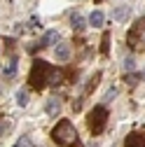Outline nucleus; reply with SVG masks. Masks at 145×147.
Instances as JSON below:
<instances>
[{"instance_id": "nucleus-16", "label": "nucleus", "mask_w": 145, "mask_h": 147, "mask_svg": "<svg viewBox=\"0 0 145 147\" xmlns=\"http://www.w3.org/2000/svg\"><path fill=\"white\" fill-rule=\"evenodd\" d=\"M14 147H33V142H30V138H28V136H24V138H21L19 142L14 145Z\"/></svg>"}, {"instance_id": "nucleus-17", "label": "nucleus", "mask_w": 145, "mask_h": 147, "mask_svg": "<svg viewBox=\"0 0 145 147\" xmlns=\"http://www.w3.org/2000/svg\"><path fill=\"white\" fill-rule=\"evenodd\" d=\"M115 96H117V89L112 86V89H110V91H108V94H105V98H103V103H108V100H112Z\"/></svg>"}, {"instance_id": "nucleus-9", "label": "nucleus", "mask_w": 145, "mask_h": 147, "mask_svg": "<svg viewBox=\"0 0 145 147\" xmlns=\"http://www.w3.org/2000/svg\"><path fill=\"white\" fill-rule=\"evenodd\" d=\"M70 24H72V28H75L77 33H82V30L87 28V21H84V16H82V14H77V12L70 16Z\"/></svg>"}, {"instance_id": "nucleus-8", "label": "nucleus", "mask_w": 145, "mask_h": 147, "mask_svg": "<svg viewBox=\"0 0 145 147\" xmlns=\"http://www.w3.org/2000/svg\"><path fill=\"white\" fill-rule=\"evenodd\" d=\"M45 110H47L49 117H56V115L61 112V100H59V98H49L47 105H45Z\"/></svg>"}, {"instance_id": "nucleus-20", "label": "nucleus", "mask_w": 145, "mask_h": 147, "mask_svg": "<svg viewBox=\"0 0 145 147\" xmlns=\"http://www.w3.org/2000/svg\"><path fill=\"white\" fill-rule=\"evenodd\" d=\"M80 107H82V100H75V103H72V110H75V112H77Z\"/></svg>"}, {"instance_id": "nucleus-21", "label": "nucleus", "mask_w": 145, "mask_h": 147, "mask_svg": "<svg viewBox=\"0 0 145 147\" xmlns=\"http://www.w3.org/2000/svg\"><path fill=\"white\" fill-rule=\"evenodd\" d=\"M94 3H105V0H94Z\"/></svg>"}, {"instance_id": "nucleus-1", "label": "nucleus", "mask_w": 145, "mask_h": 147, "mask_svg": "<svg viewBox=\"0 0 145 147\" xmlns=\"http://www.w3.org/2000/svg\"><path fill=\"white\" fill-rule=\"evenodd\" d=\"M51 140L61 145V147H80V136L75 131V126H72L68 119H61L56 126L51 128Z\"/></svg>"}, {"instance_id": "nucleus-6", "label": "nucleus", "mask_w": 145, "mask_h": 147, "mask_svg": "<svg viewBox=\"0 0 145 147\" xmlns=\"http://www.w3.org/2000/svg\"><path fill=\"white\" fill-rule=\"evenodd\" d=\"M63 82V72L59 68H49V75H47V84L49 86H59Z\"/></svg>"}, {"instance_id": "nucleus-3", "label": "nucleus", "mask_w": 145, "mask_h": 147, "mask_svg": "<svg viewBox=\"0 0 145 147\" xmlns=\"http://www.w3.org/2000/svg\"><path fill=\"white\" fill-rule=\"evenodd\" d=\"M105 121H108V110H105L103 105L94 107L91 112H89V117H87V124H89V131H91L94 136L103 133V128H105Z\"/></svg>"}, {"instance_id": "nucleus-13", "label": "nucleus", "mask_w": 145, "mask_h": 147, "mask_svg": "<svg viewBox=\"0 0 145 147\" xmlns=\"http://www.w3.org/2000/svg\"><path fill=\"white\" fill-rule=\"evenodd\" d=\"M112 16H115V21H126V16H129V7H124V5L117 7Z\"/></svg>"}, {"instance_id": "nucleus-11", "label": "nucleus", "mask_w": 145, "mask_h": 147, "mask_svg": "<svg viewBox=\"0 0 145 147\" xmlns=\"http://www.w3.org/2000/svg\"><path fill=\"white\" fill-rule=\"evenodd\" d=\"M101 54L103 56L110 54V33H103V38H101Z\"/></svg>"}, {"instance_id": "nucleus-15", "label": "nucleus", "mask_w": 145, "mask_h": 147, "mask_svg": "<svg viewBox=\"0 0 145 147\" xmlns=\"http://www.w3.org/2000/svg\"><path fill=\"white\" fill-rule=\"evenodd\" d=\"M16 103H19L21 107H24V105H28V91H24V89H21L19 94H16Z\"/></svg>"}, {"instance_id": "nucleus-7", "label": "nucleus", "mask_w": 145, "mask_h": 147, "mask_svg": "<svg viewBox=\"0 0 145 147\" xmlns=\"http://www.w3.org/2000/svg\"><path fill=\"white\" fill-rule=\"evenodd\" d=\"M54 54H56L59 61H68V59H70V45H68V42H59L56 49H54Z\"/></svg>"}, {"instance_id": "nucleus-4", "label": "nucleus", "mask_w": 145, "mask_h": 147, "mask_svg": "<svg viewBox=\"0 0 145 147\" xmlns=\"http://www.w3.org/2000/svg\"><path fill=\"white\" fill-rule=\"evenodd\" d=\"M145 33V16H140V19L131 26L129 35H126V45H129L131 49H140V35Z\"/></svg>"}, {"instance_id": "nucleus-19", "label": "nucleus", "mask_w": 145, "mask_h": 147, "mask_svg": "<svg viewBox=\"0 0 145 147\" xmlns=\"http://www.w3.org/2000/svg\"><path fill=\"white\" fill-rule=\"evenodd\" d=\"M5 133H9V121H3V124H0V136H5Z\"/></svg>"}, {"instance_id": "nucleus-10", "label": "nucleus", "mask_w": 145, "mask_h": 147, "mask_svg": "<svg viewBox=\"0 0 145 147\" xmlns=\"http://www.w3.org/2000/svg\"><path fill=\"white\" fill-rule=\"evenodd\" d=\"M103 21H105V19H103V12H101V9H94L91 14H89V24H91L94 28H101Z\"/></svg>"}, {"instance_id": "nucleus-14", "label": "nucleus", "mask_w": 145, "mask_h": 147, "mask_svg": "<svg viewBox=\"0 0 145 147\" xmlns=\"http://www.w3.org/2000/svg\"><path fill=\"white\" fill-rule=\"evenodd\" d=\"M14 70H16V59L12 56V61H9V63L5 65V70H3V75H5V77H12V75H14Z\"/></svg>"}, {"instance_id": "nucleus-5", "label": "nucleus", "mask_w": 145, "mask_h": 147, "mask_svg": "<svg viewBox=\"0 0 145 147\" xmlns=\"http://www.w3.org/2000/svg\"><path fill=\"white\" fill-rule=\"evenodd\" d=\"M124 147H145V136L140 133H129L124 140Z\"/></svg>"}, {"instance_id": "nucleus-18", "label": "nucleus", "mask_w": 145, "mask_h": 147, "mask_svg": "<svg viewBox=\"0 0 145 147\" xmlns=\"http://www.w3.org/2000/svg\"><path fill=\"white\" fill-rule=\"evenodd\" d=\"M124 68H126V70H133V68H136V63H133L131 56H126V59H124Z\"/></svg>"}, {"instance_id": "nucleus-2", "label": "nucleus", "mask_w": 145, "mask_h": 147, "mask_svg": "<svg viewBox=\"0 0 145 147\" xmlns=\"http://www.w3.org/2000/svg\"><path fill=\"white\" fill-rule=\"evenodd\" d=\"M49 63L47 61H33V65H30V72H28V84H30V89L33 91H42L45 86H47V75H49Z\"/></svg>"}, {"instance_id": "nucleus-12", "label": "nucleus", "mask_w": 145, "mask_h": 147, "mask_svg": "<svg viewBox=\"0 0 145 147\" xmlns=\"http://www.w3.org/2000/svg\"><path fill=\"white\" fill-rule=\"evenodd\" d=\"M98 82H101V72H94V77L87 82V89H84V94H91V91L98 86Z\"/></svg>"}]
</instances>
